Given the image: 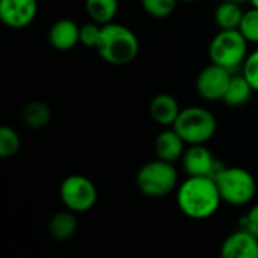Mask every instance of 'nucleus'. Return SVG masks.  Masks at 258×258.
<instances>
[{
  "label": "nucleus",
  "mask_w": 258,
  "mask_h": 258,
  "mask_svg": "<svg viewBox=\"0 0 258 258\" xmlns=\"http://www.w3.org/2000/svg\"><path fill=\"white\" fill-rule=\"evenodd\" d=\"M222 203L218 184L212 177H187L177 189L180 212L195 221L213 216Z\"/></svg>",
  "instance_id": "1"
},
{
  "label": "nucleus",
  "mask_w": 258,
  "mask_h": 258,
  "mask_svg": "<svg viewBox=\"0 0 258 258\" xmlns=\"http://www.w3.org/2000/svg\"><path fill=\"white\" fill-rule=\"evenodd\" d=\"M97 51L110 65H127L138 56L139 41L132 29L112 21L103 24Z\"/></svg>",
  "instance_id": "2"
},
{
  "label": "nucleus",
  "mask_w": 258,
  "mask_h": 258,
  "mask_svg": "<svg viewBox=\"0 0 258 258\" xmlns=\"http://www.w3.org/2000/svg\"><path fill=\"white\" fill-rule=\"evenodd\" d=\"M136 186L148 198H163L178 186V174L174 163L162 159L145 163L136 174Z\"/></svg>",
  "instance_id": "3"
},
{
  "label": "nucleus",
  "mask_w": 258,
  "mask_h": 258,
  "mask_svg": "<svg viewBox=\"0 0 258 258\" xmlns=\"http://www.w3.org/2000/svg\"><path fill=\"white\" fill-rule=\"evenodd\" d=\"M222 203L231 206H246L257 194V181L254 175L239 166H224L215 177Z\"/></svg>",
  "instance_id": "4"
},
{
  "label": "nucleus",
  "mask_w": 258,
  "mask_h": 258,
  "mask_svg": "<svg viewBox=\"0 0 258 258\" xmlns=\"http://www.w3.org/2000/svg\"><path fill=\"white\" fill-rule=\"evenodd\" d=\"M172 127L184 139L186 144L197 145L206 144L215 136L218 130V121L209 109L201 106H190L181 109Z\"/></svg>",
  "instance_id": "5"
},
{
  "label": "nucleus",
  "mask_w": 258,
  "mask_h": 258,
  "mask_svg": "<svg viewBox=\"0 0 258 258\" xmlns=\"http://www.w3.org/2000/svg\"><path fill=\"white\" fill-rule=\"evenodd\" d=\"M209 53L212 63L234 71L243 65L248 56V39L239 29L219 30L210 42Z\"/></svg>",
  "instance_id": "6"
},
{
  "label": "nucleus",
  "mask_w": 258,
  "mask_h": 258,
  "mask_svg": "<svg viewBox=\"0 0 258 258\" xmlns=\"http://www.w3.org/2000/svg\"><path fill=\"white\" fill-rule=\"evenodd\" d=\"M59 195L63 206L74 213L91 210L98 198L95 184L88 177L79 174H73L62 181Z\"/></svg>",
  "instance_id": "7"
},
{
  "label": "nucleus",
  "mask_w": 258,
  "mask_h": 258,
  "mask_svg": "<svg viewBox=\"0 0 258 258\" xmlns=\"http://www.w3.org/2000/svg\"><path fill=\"white\" fill-rule=\"evenodd\" d=\"M181 160L187 177L215 178L224 169V165H221V162L213 157V154L206 147V144H197L186 148Z\"/></svg>",
  "instance_id": "8"
},
{
  "label": "nucleus",
  "mask_w": 258,
  "mask_h": 258,
  "mask_svg": "<svg viewBox=\"0 0 258 258\" xmlns=\"http://www.w3.org/2000/svg\"><path fill=\"white\" fill-rule=\"evenodd\" d=\"M231 71L212 63L209 67H206L204 70H201V73L197 77V91L198 94L209 101H218V100H224V95L230 86L231 82Z\"/></svg>",
  "instance_id": "9"
},
{
  "label": "nucleus",
  "mask_w": 258,
  "mask_h": 258,
  "mask_svg": "<svg viewBox=\"0 0 258 258\" xmlns=\"http://www.w3.org/2000/svg\"><path fill=\"white\" fill-rule=\"evenodd\" d=\"M36 14V0H0V20L11 29L27 27Z\"/></svg>",
  "instance_id": "10"
},
{
  "label": "nucleus",
  "mask_w": 258,
  "mask_h": 258,
  "mask_svg": "<svg viewBox=\"0 0 258 258\" xmlns=\"http://www.w3.org/2000/svg\"><path fill=\"white\" fill-rule=\"evenodd\" d=\"M224 258H258V237L242 228L231 233L221 246Z\"/></svg>",
  "instance_id": "11"
},
{
  "label": "nucleus",
  "mask_w": 258,
  "mask_h": 258,
  "mask_svg": "<svg viewBox=\"0 0 258 258\" xmlns=\"http://www.w3.org/2000/svg\"><path fill=\"white\" fill-rule=\"evenodd\" d=\"M48 41L56 50H71L80 44V26L70 18H60L50 27Z\"/></svg>",
  "instance_id": "12"
},
{
  "label": "nucleus",
  "mask_w": 258,
  "mask_h": 258,
  "mask_svg": "<svg viewBox=\"0 0 258 258\" xmlns=\"http://www.w3.org/2000/svg\"><path fill=\"white\" fill-rule=\"evenodd\" d=\"M184 145H186L184 139L172 127L171 130H163L157 135L154 141V151L157 159L175 163L183 157L186 151Z\"/></svg>",
  "instance_id": "13"
},
{
  "label": "nucleus",
  "mask_w": 258,
  "mask_h": 258,
  "mask_svg": "<svg viewBox=\"0 0 258 258\" xmlns=\"http://www.w3.org/2000/svg\"><path fill=\"white\" fill-rule=\"evenodd\" d=\"M181 109L171 94H159L150 103V115L160 125H174Z\"/></svg>",
  "instance_id": "14"
},
{
  "label": "nucleus",
  "mask_w": 258,
  "mask_h": 258,
  "mask_svg": "<svg viewBox=\"0 0 258 258\" xmlns=\"http://www.w3.org/2000/svg\"><path fill=\"white\" fill-rule=\"evenodd\" d=\"M77 233L76 213L71 210H62L54 213L48 221V234L57 242L70 240Z\"/></svg>",
  "instance_id": "15"
},
{
  "label": "nucleus",
  "mask_w": 258,
  "mask_h": 258,
  "mask_svg": "<svg viewBox=\"0 0 258 258\" xmlns=\"http://www.w3.org/2000/svg\"><path fill=\"white\" fill-rule=\"evenodd\" d=\"M245 11L242 9L240 3H234L230 0H224L215 9V23L221 30H233L239 29Z\"/></svg>",
  "instance_id": "16"
},
{
  "label": "nucleus",
  "mask_w": 258,
  "mask_h": 258,
  "mask_svg": "<svg viewBox=\"0 0 258 258\" xmlns=\"http://www.w3.org/2000/svg\"><path fill=\"white\" fill-rule=\"evenodd\" d=\"M252 92H255V91H254V88L251 86V83L246 80V77L243 74L233 76L231 82H230V86H228L222 101L227 106L239 107V106H243V104H246L249 101Z\"/></svg>",
  "instance_id": "17"
},
{
  "label": "nucleus",
  "mask_w": 258,
  "mask_h": 258,
  "mask_svg": "<svg viewBox=\"0 0 258 258\" xmlns=\"http://www.w3.org/2000/svg\"><path fill=\"white\" fill-rule=\"evenodd\" d=\"M23 122L33 130L44 128L51 119V109L44 101H30L24 106L21 113Z\"/></svg>",
  "instance_id": "18"
},
{
  "label": "nucleus",
  "mask_w": 258,
  "mask_h": 258,
  "mask_svg": "<svg viewBox=\"0 0 258 258\" xmlns=\"http://www.w3.org/2000/svg\"><path fill=\"white\" fill-rule=\"evenodd\" d=\"M85 8L91 20L103 26L116 17L118 0H85Z\"/></svg>",
  "instance_id": "19"
},
{
  "label": "nucleus",
  "mask_w": 258,
  "mask_h": 258,
  "mask_svg": "<svg viewBox=\"0 0 258 258\" xmlns=\"http://www.w3.org/2000/svg\"><path fill=\"white\" fill-rule=\"evenodd\" d=\"M20 147H21V141H20L18 133L8 125H2L0 127V157L8 159V157L15 156Z\"/></svg>",
  "instance_id": "20"
},
{
  "label": "nucleus",
  "mask_w": 258,
  "mask_h": 258,
  "mask_svg": "<svg viewBox=\"0 0 258 258\" xmlns=\"http://www.w3.org/2000/svg\"><path fill=\"white\" fill-rule=\"evenodd\" d=\"M178 0H141L144 11L153 18H168L177 6Z\"/></svg>",
  "instance_id": "21"
},
{
  "label": "nucleus",
  "mask_w": 258,
  "mask_h": 258,
  "mask_svg": "<svg viewBox=\"0 0 258 258\" xmlns=\"http://www.w3.org/2000/svg\"><path fill=\"white\" fill-rule=\"evenodd\" d=\"M239 30L248 39V42L258 44V9L252 8L243 14Z\"/></svg>",
  "instance_id": "22"
},
{
  "label": "nucleus",
  "mask_w": 258,
  "mask_h": 258,
  "mask_svg": "<svg viewBox=\"0 0 258 258\" xmlns=\"http://www.w3.org/2000/svg\"><path fill=\"white\" fill-rule=\"evenodd\" d=\"M101 24L95 21H89L80 26V44L89 48H97L100 36H101Z\"/></svg>",
  "instance_id": "23"
},
{
  "label": "nucleus",
  "mask_w": 258,
  "mask_h": 258,
  "mask_svg": "<svg viewBox=\"0 0 258 258\" xmlns=\"http://www.w3.org/2000/svg\"><path fill=\"white\" fill-rule=\"evenodd\" d=\"M242 74L251 83L254 91L258 92V48L249 53L242 65Z\"/></svg>",
  "instance_id": "24"
},
{
  "label": "nucleus",
  "mask_w": 258,
  "mask_h": 258,
  "mask_svg": "<svg viewBox=\"0 0 258 258\" xmlns=\"http://www.w3.org/2000/svg\"><path fill=\"white\" fill-rule=\"evenodd\" d=\"M240 227L258 237V204L252 206L248 213L240 219Z\"/></svg>",
  "instance_id": "25"
},
{
  "label": "nucleus",
  "mask_w": 258,
  "mask_h": 258,
  "mask_svg": "<svg viewBox=\"0 0 258 258\" xmlns=\"http://www.w3.org/2000/svg\"><path fill=\"white\" fill-rule=\"evenodd\" d=\"M249 3L252 5V8H257L258 9V0H249Z\"/></svg>",
  "instance_id": "26"
},
{
  "label": "nucleus",
  "mask_w": 258,
  "mask_h": 258,
  "mask_svg": "<svg viewBox=\"0 0 258 258\" xmlns=\"http://www.w3.org/2000/svg\"><path fill=\"white\" fill-rule=\"evenodd\" d=\"M230 2H234V3H243V2H249V0H230Z\"/></svg>",
  "instance_id": "27"
},
{
  "label": "nucleus",
  "mask_w": 258,
  "mask_h": 258,
  "mask_svg": "<svg viewBox=\"0 0 258 258\" xmlns=\"http://www.w3.org/2000/svg\"><path fill=\"white\" fill-rule=\"evenodd\" d=\"M181 2H197V0H181Z\"/></svg>",
  "instance_id": "28"
}]
</instances>
